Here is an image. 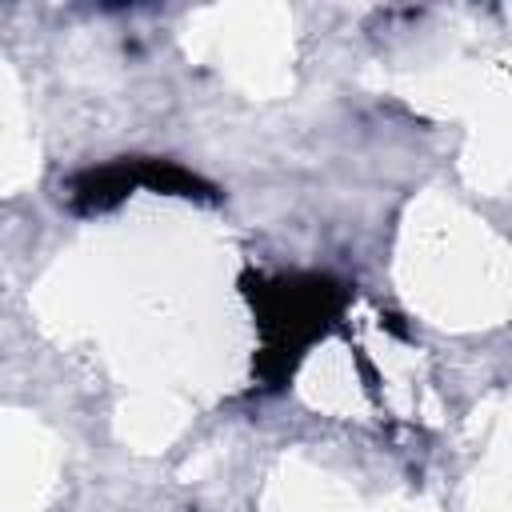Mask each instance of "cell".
<instances>
[{"label": "cell", "instance_id": "1", "mask_svg": "<svg viewBox=\"0 0 512 512\" xmlns=\"http://www.w3.org/2000/svg\"><path fill=\"white\" fill-rule=\"evenodd\" d=\"M336 304H340V288L324 276H292L260 292V320H264L268 352L280 356V368L316 332L328 328Z\"/></svg>", "mask_w": 512, "mask_h": 512}]
</instances>
